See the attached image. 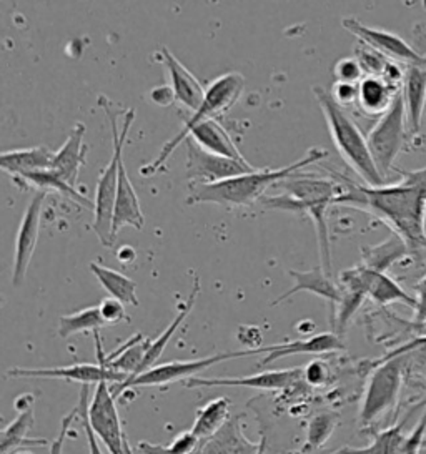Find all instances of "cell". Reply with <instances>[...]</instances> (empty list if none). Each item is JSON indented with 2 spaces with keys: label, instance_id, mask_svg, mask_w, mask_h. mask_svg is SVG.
Here are the masks:
<instances>
[{
  "label": "cell",
  "instance_id": "cell-1",
  "mask_svg": "<svg viewBox=\"0 0 426 454\" xmlns=\"http://www.w3.org/2000/svg\"><path fill=\"white\" fill-rule=\"evenodd\" d=\"M401 180L391 185L368 187L342 180V193L335 203L357 207L383 220L413 250L426 248V167L399 172Z\"/></svg>",
  "mask_w": 426,
  "mask_h": 454
},
{
  "label": "cell",
  "instance_id": "cell-2",
  "mask_svg": "<svg viewBox=\"0 0 426 454\" xmlns=\"http://www.w3.org/2000/svg\"><path fill=\"white\" fill-rule=\"evenodd\" d=\"M277 185L283 192L280 195H265L260 200L262 207L265 210H287L308 215L317 230L321 260L320 267L332 277V245L327 225V210L342 193V184H336L333 178H323L313 174L300 175L296 172Z\"/></svg>",
  "mask_w": 426,
  "mask_h": 454
},
{
  "label": "cell",
  "instance_id": "cell-3",
  "mask_svg": "<svg viewBox=\"0 0 426 454\" xmlns=\"http://www.w3.org/2000/svg\"><path fill=\"white\" fill-rule=\"evenodd\" d=\"M328 157L325 148H310L305 157L300 160L281 167L277 170L262 168L252 174L240 175L230 180H224L212 185H188V205L197 203H215L222 207H250L255 201L265 197L268 188L275 187L281 180L300 172L312 163H319Z\"/></svg>",
  "mask_w": 426,
  "mask_h": 454
},
{
  "label": "cell",
  "instance_id": "cell-4",
  "mask_svg": "<svg viewBox=\"0 0 426 454\" xmlns=\"http://www.w3.org/2000/svg\"><path fill=\"white\" fill-rule=\"evenodd\" d=\"M99 106L104 108L106 119L110 121L112 135H114L112 137L114 152H112V159L104 168V172L97 182V188H95L92 228L100 243L104 247L112 248L115 243L112 228H114V208H115L117 188H119L120 163L123 160V147L127 144V137H129L130 127L135 121V110L129 108L125 112V117H123L122 127H120L119 119L122 112L115 107V104H112L106 97L100 95Z\"/></svg>",
  "mask_w": 426,
  "mask_h": 454
},
{
  "label": "cell",
  "instance_id": "cell-5",
  "mask_svg": "<svg viewBox=\"0 0 426 454\" xmlns=\"http://www.w3.org/2000/svg\"><path fill=\"white\" fill-rule=\"evenodd\" d=\"M313 94L317 97L320 108L325 115L333 144L348 163V167L359 175L368 187L385 185V178L380 175L368 148L367 137L361 134L357 123L350 119L345 108L340 107L332 94L321 87H315Z\"/></svg>",
  "mask_w": 426,
  "mask_h": 454
},
{
  "label": "cell",
  "instance_id": "cell-6",
  "mask_svg": "<svg viewBox=\"0 0 426 454\" xmlns=\"http://www.w3.org/2000/svg\"><path fill=\"white\" fill-rule=\"evenodd\" d=\"M243 89H245V79L237 72L220 75L218 79L210 82L199 110L192 114V117L184 123V127L178 134L160 148L159 155L154 160L140 167V175L150 178V176L159 174L160 170H163L165 161L170 159V155L177 148L186 142L190 132L201 121H213V119L217 121L220 115H225L226 112L239 102L240 97L243 94Z\"/></svg>",
  "mask_w": 426,
  "mask_h": 454
},
{
  "label": "cell",
  "instance_id": "cell-7",
  "mask_svg": "<svg viewBox=\"0 0 426 454\" xmlns=\"http://www.w3.org/2000/svg\"><path fill=\"white\" fill-rule=\"evenodd\" d=\"M403 383V356L386 358L375 368L365 387L359 408L361 427H373L397 406Z\"/></svg>",
  "mask_w": 426,
  "mask_h": 454
},
{
  "label": "cell",
  "instance_id": "cell-8",
  "mask_svg": "<svg viewBox=\"0 0 426 454\" xmlns=\"http://www.w3.org/2000/svg\"><path fill=\"white\" fill-rule=\"evenodd\" d=\"M408 132L410 130L406 121V110H405L403 95L399 92L393 106L383 117L378 119L370 134L367 135L373 161L385 180L388 175L391 174L395 160L406 144Z\"/></svg>",
  "mask_w": 426,
  "mask_h": 454
},
{
  "label": "cell",
  "instance_id": "cell-9",
  "mask_svg": "<svg viewBox=\"0 0 426 454\" xmlns=\"http://www.w3.org/2000/svg\"><path fill=\"white\" fill-rule=\"evenodd\" d=\"M243 356H253L252 349H239V351L218 353V355L200 358V360L170 361V363L157 364V366L146 370V373L138 374L137 378H133L130 381H125L122 385H110V389H112L115 400H119L123 393H127L129 389H133V387H165V385L184 381V380L188 381V380L195 378L197 374L209 370V368H212V366L222 363V361L243 358Z\"/></svg>",
  "mask_w": 426,
  "mask_h": 454
},
{
  "label": "cell",
  "instance_id": "cell-10",
  "mask_svg": "<svg viewBox=\"0 0 426 454\" xmlns=\"http://www.w3.org/2000/svg\"><path fill=\"white\" fill-rule=\"evenodd\" d=\"M89 423L95 436L110 454H133L132 446L123 431L117 410V400L106 381L95 387L89 404Z\"/></svg>",
  "mask_w": 426,
  "mask_h": 454
},
{
  "label": "cell",
  "instance_id": "cell-11",
  "mask_svg": "<svg viewBox=\"0 0 426 454\" xmlns=\"http://www.w3.org/2000/svg\"><path fill=\"white\" fill-rule=\"evenodd\" d=\"M252 172H256V168L248 161L232 160L215 155L200 148L193 140H186L188 185H212Z\"/></svg>",
  "mask_w": 426,
  "mask_h": 454
},
{
  "label": "cell",
  "instance_id": "cell-12",
  "mask_svg": "<svg viewBox=\"0 0 426 454\" xmlns=\"http://www.w3.org/2000/svg\"><path fill=\"white\" fill-rule=\"evenodd\" d=\"M342 26L350 34H353L361 43L372 47L373 51L383 55L388 60L398 62L406 67L426 66L425 55L416 52L408 42L403 41L397 34H391L383 28L368 27L353 17L343 19Z\"/></svg>",
  "mask_w": 426,
  "mask_h": 454
},
{
  "label": "cell",
  "instance_id": "cell-13",
  "mask_svg": "<svg viewBox=\"0 0 426 454\" xmlns=\"http://www.w3.org/2000/svg\"><path fill=\"white\" fill-rule=\"evenodd\" d=\"M9 378H47V380H66L80 385H99L106 381L108 385H122L127 381L125 374L117 373L106 368L102 363H82L72 366L57 368H11L7 372Z\"/></svg>",
  "mask_w": 426,
  "mask_h": 454
},
{
  "label": "cell",
  "instance_id": "cell-14",
  "mask_svg": "<svg viewBox=\"0 0 426 454\" xmlns=\"http://www.w3.org/2000/svg\"><path fill=\"white\" fill-rule=\"evenodd\" d=\"M47 197V192H37L26 207L20 227L15 239V254H13L12 283L15 286L26 280L27 270L36 252L40 235V216L42 203Z\"/></svg>",
  "mask_w": 426,
  "mask_h": 454
},
{
  "label": "cell",
  "instance_id": "cell-15",
  "mask_svg": "<svg viewBox=\"0 0 426 454\" xmlns=\"http://www.w3.org/2000/svg\"><path fill=\"white\" fill-rule=\"evenodd\" d=\"M304 380V368L262 372L241 378H200L195 376L185 381L186 387H250L260 391H283L298 385Z\"/></svg>",
  "mask_w": 426,
  "mask_h": 454
},
{
  "label": "cell",
  "instance_id": "cell-16",
  "mask_svg": "<svg viewBox=\"0 0 426 454\" xmlns=\"http://www.w3.org/2000/svg\"><path fill=\"white\" fill-rule=\"evenodd\" d=\"M155 57H159L157 60L163 67L167 68V72L170 75V87L173 89L175 100L188 108L192 114L197 112L205 98L207 89L169 49H165V47L160 49Z\"/></svg>",
  "mask_w": 426,
  "mask_h": 454
},
{
  "label": "cell",
  "instance_id": "cell-17",
  "mask_svg": "<svg viewBox=\"0 0 426 454\" xmlns=\"http://www.w3.org/2000/svg\"><path fill=\"white\" fill-rule=\"evenodd\" d=\"M34 404L36 396L32 393L20 395L13 406L17 410V418L12 423L2 429L0 434V454H13L20 448H32V446H45L47 440H32L28 438V431L34 427L36 416H34Z\"/></svg>",
  "mask_w": 426,
  "mask_h": 454
},
{
  "label": "cell",
  "instance_id": "cell-18",
  "mask_svg": "<svg viewBox=\"0 0 426 454\" xmlns=\"http://www.w3.org/2000/svg\"><path fill=\"white\" fill-rule=\"evenodd\" d=\"M243 418L245 414H232L226 421L209 440L200 441L199 448L193 454H258L262 441H250L243 433Z\"/></svg>",
  "mask_w": 426,
  "mask_h": 454
},
{
  "label": "cell",
  "instance_id": "cell-19",
  "mask_svg": "<svg viewBox=\"0 0 426 454\" xmlns=\"http://www.w3.org/2000/svg\"><path fill=\"white\" fill-rule=\"evenodd\" d=\"M342 349H345L342 336L332 332V333L313 334L310 338H302L295 341H285L280 345L262 347L252 351L253 355L266 353L265 358L260 361V366H266L273 361L293 356V355H325V353L342 351Z\"/></svg>",
  "mask_w": 426,
  "mask_h": 454
},
{
  "label": "cell",
  "instance_id": "cell-20",
  "mask_svg": "<svg viewBox=\"0 0 426 454\" xmlns=\"http://www.w3.org/2000/svg\"><path fill=\"white\" fill-rule=\"evenodd\" d=\"M85 132H87V127L82 121H77L72 127L64 145L55 152V159L51 168L74 188H77L80 168L85 163V155H87V147L83 145Z\"/></svg>",
  "mask_w": 426,
  "mask_h": 454
},
{
  "label": "cell",
  "instance_id": "cell-21",
  "mask_svg": "<svg viewBox=\"0 0 426 454\" xmlns=\"http://www.w3.org/2000/svg\"><path fill=\"white\" fill-rule=\"evenodd\" d=\"M340 303L333 309L332 325L335 328V333H345L346 326L350 320L355 317V313L359 311V307L363 305L367 292L365 286L361 283L359 267L350 268L340 273Z\"/></svg>",
  "mask_w": 426,
  "mask_h": 454
},
{
  "label": "cell",
  "instance_id": "cell-22",
  "mask_svg": "<svg viewBox=\"0 0 426 454\" xmlns=\"http://www.w3.org/2000/svg\"><path fill=\"white\" fill-rule=\"evenodd\" d=\"M288 275L292 277L295 285L287 292V294L279 296L272 305H280L281 301L288 300L293 294H300V292H310V294H317L320 298L327 300L333 309L340 303V285L335 283L330 278V275L325 273V270L321 267L313 268V270H306V271H298V270H288ZM332 309V311H333Z\"/></svg>",
  "mask_w": 426,
  "mask_h": 454
},
{
  "label": "cell",
  "instance_id": "cell-23",
  "mask_svg": "<svg viewBox=\"0 0 426 454\" xmlns=\"http://www.w3.org/2000/svg\"><path fill=\"white\" fill-rule=\"evenodd\" d=\"M146 223L144 212L140 207L138 195L133 188L129 174L125 170L123 160L120 163L119 188H117V199L114 208V239H117L119 231L123 227H133L135 230H142Z\"/></svg>",
  "mask_w": 426,
  "mask_h": 454
},
{
  "label": "cell",
  "instance_id": "cell-24",
  "mask_svg": "<svg viewBox=\"0 0 426 454\" xmlns=\"http://www.w3.org/2000/svg\"><path fill=\"white\" fill-rule=\"evenodd\" d=\"M401 95L406 110L410 134L416 135L422 129L426 107V66L406 67Z\"/></svg>",
  "mask_w": 426,
  "mask_h": 454
},
{
  "label": "cell",
  "instance_id": "cell-25",
  "mask_svg": "<svg viewBox=\"0 0 426 454\" xmlns=\"http://www.w3.org/2000/svg\"><path fill=\"white\" fill-rule=\"evenodd\" d=\"M359 270L367 296L373 300L375 303H378V305L403 303V305H408V307L414 309V307H416L414 296L406 294L391 277H388L386 273H382V271L368 270V268L363 267L361 263L359 265Z\"/></svg>",
  "mask_w": 426,
  "mask_h": 454
},
{
  "label": "cell",
  "instance_id": "cell-26",
  "mask_svg": "<svg viewBox=\"0 0 426 454\" xmlns=\"http://www.w3.org/2000/svg\"><path fill=\"white\" fill-rule=\"evenodd\" d=\"M188 138L193 140L200 148L215 153V155L232 159V160L248 161L241 155L239 147L235 145L230 134L224 129V125L215 119L201 121L190 132Z\"/></svg>",
  "mask_w": 426,
  "mask_h": 454
},
{
  "label": "cell",
  "instance_id": "cell-27",
  "mask_svg": "<svg viewBox=\"0 0 426 454\" xmlns=\"http://www.w3.org/2000/svg\"><path fill=\"white\" fill-rule=\"evenodd\" d=\"M55 152L47 147L19 148L4 152L0 157V167L4 172L15 176L36 174L52 168Z\"/></svg>",
  "mask_w": 426,
  "mask_h": 454
},
{
  "label": "cell",
  "instance_id": "cell-28",
  "mask_svg": "<svg viewBox=\"0 0 426 454\" xmlns=\"http://www.w3.org/2000/svg\"><path fill=\"white\" fill-rule=\"evenodd\" d=\"M399 92L382 77H365L359 83L357 106L368 117H383Z\"/></svg>",
  "mask_w": 426,
  "mask_h": 454
},
{
  "label": "cell",
  "instance_id": "cell-29",
  "mask_svg": "<svg viewBox=\"0 0 426 454\" xmlns=\"http://www.w3.org/2000/svg\"><path fill=\"white\" fill-rule=\"evenodd\" d=\"M200 294V278L195 275V280H193V288H192V294H188V298H186L185 303H184V307L180 308V311H178V315L173 318L172 323L163 330V333L160 334L157 340H154L152 343H150V347H148V351H146V360L142 363V366H140V370H138V374L146 373V370H150V368H154V366H157V361L160 360V356L163 355V351H165V348L167 345L170 343V340H172L173 334L177 333V330L180 328V325L186 320V317L190 315V311L193 309L195 307V301H197V296ZM137 376H133V378H137ZM132 378V380H133ZM127 381H130V380H127Z\"/></svg>",
  "mask_w": 426,
  "mask_h": 454
},
{
  "label": "cell",
  "instance_id": "cell-30",
  "mask_svg": "<svg viewBox=\"0 0 426 454\" xmlns=\"http://www.w3.org/2000/svg\"><path fill=\"white\" fill-rule=\"evenodd\" d=\"M410 248L398 235H391L388 240L382 241L375 247L361 248V265L368 270L386 273L388 268L395 265L405 256H408Z\"/></svg>",
  "mask_w": 426,
  "mask_h": 454
},
{
  "label": "cell",
  "instance_id": "cell-31",
  "mask_svg": "<svg viewBox=\"0 0 426 454\" xmlns=\"http://www.w3.org/2000/svg\"><path fill=\"white\" fill-rule=\"evenodd\" d=\"M412 413L413 411H410L406 414L398 425L386 427L383 431L376 433L368 446H365V448L345 446V448H340V450H336V451L330 454H398L399 450L405 444V441L408 438V434H405V427H406Z\"/></svg>",
  "mask_w": 426,
  "mask_h": 454
},
{
  "label": "cell",
  "instance_id": "cell-32",
  "mask_svg": "<svg viewBox=\"0 0 426 454\" xmlns=\"http://www.w3.org/2000/svg\"><path fill=\"white\" fill-rule=\"evenodd\" d=\"M230 408H232V401L225 396L205 403L201 408H199L197 418H195L193 427L190 431L200 441L209 440L232 418Z\"/></svg>",
  "mask_w": 426,
  "mask_h": 454
},
{
  "label": "cell",
  "instance_id": "cell-33",
  "mask_svg": "<svg viewBox=\"0 0 426 454\" xmlns=\"http://www.w3.org/2000/svg\"><path fill=\"white\" fill-rule=\"evenodd\" d=\"M91 271L97 277L102 288L112 298L119 300L123 305L138 307V296H137V283L129 277L122 275L112 268L102 267L100 263H91Z\"/></svg>",
  "mask_w": 426,
  "mask_h": 454
},
{
  "label": "cell",
  "instance_id": "cell-34",
  "mask_svg": "<svg viewBox=\"0 0 426 454\" xmlns=\"http://www.w3.org/2000/svg\"><path fill=\"white\" fill-rule=\"evenodd\" d=\"M17 184L24 182L26 185H32V187L39 188V192H47V190H53L62 193L67 199H70L75 203L83 205L85 208L92 210L95 208V203L89 200L87 197H83L77 188L70 187L66 180L59 174H55L53 170H43V172H36V174L22 175V176H15L13 178Z\"/></svg>",
  "mask_w": 426,
  "mask_h": 454
},
{
  "label": "cell",
  "instance_id": "cell-35",
  "mask_svg": "<svg viewBox=\"0 0 426 454\" xmlns=\"http://www.w3.org/2000/svg\"><path fill=\"white\" fill-rule=\"evenodd\" d=\"M340 423V414L336 411H320L313 414L306 423L305 442L298 450V454L315 453L323 448L332 438L333 431Z\"/></svg>",
  "mask_w": 426,
  "mask_h": 454
},
{
  "label": "cell",
  "instance_id": "cell-36",
  "mask_svg": "<svg viewBox=\"0 0 426 454\" xmlns=\"http://www.w3.org/2000/svg\"><path fill=\"white\" fill-rule=\"evenodd\" d=\"M106 323L102 320L99 307H89L80 309L77 313L66 315L59 320V336L68 338L72 334L85 333V332H99Z\"/></svg>",
  "mask_w": 426,
  "mask_h": 454
},
{
  "label": "cell",
  "instance_id": "cell-37",
  "mask_svg": "<svg viewBox=\"0 0 426 454\" xmlns=\"http://www.w3.org/2000/svg\"><path fill=\"white\" fill-rule=\"evenodd\" d=\"M199 444V438L192 431H184L167 446L154 444L148 441H138L137 450L142 454H193Z\"/></svg>",
  "mask_w": 426,
  "mask_h": 454
},
{
  "label": "cell",
  "instance_id": "cell-38",
  "mask_svg": "<svg viewBox=\"0 0 426 454\" xmlns=\"http://www.w3.org/2000/svg\"><path fill=\"white\" fill-rule=\"evenodd\" d=\"M355 54H357V60L359 62V66L365 72V77H382L383 70L388 66V59L383 57L382 54H378L376 51H373L372 47L365 45L359 42L355 49Z\"/></svg>",
  "mask_w": 426,
  "mask_h": 454
},
{
  "label": "cell",
  "instance_id": "cell-39",
  "mask_svg": "<svg viewBox=\"0 0 426 454\" xmlns=\"http://www.w3.org/2000/svg\"><path fill=\"white\" fill-rule=\"evenodd\" d=\"M333 75H335V82L351 83V85H359V82L365 79V72L355 57H346L338 60L333 67Z\"/></svg>",
  "mask_w": 426,
  "mask_h": 454
},
{
  "label": "cell",
  "instance_id": "cell-40",
  "mask_svg": "<svg viewBox=\"0 0 426 454\" xmlns=\"http://www.w3.org/2000/svg\"><path fill=\"white\" fill-rule=\"evenodd\" d=\"M91 385H82V391H80V421L83 425V431H85V436H87V444H89V454H104L102 453V448H100V441L95 436L92 427L89 423V389Z\"/></svg>",
  "mask_w": 426,
  "mask_h": 454
},
{
  "label": "cell",
  "instance_id": "cell-41",
  "mask_svg": "<svg viewBox=\"0 0 426 454\" xmlns=\"http://www.w3.org/2000/svg\"><path fill=\"white\" fill-rule=\"evenodd\" d=\"M99 309H100V315H102V320L106 323V325L108 326L119 325L122 321H130L127 311H125V305L112 296L104 298L99 305Z\"/></svg>",
  "mask_w": 426,
  "mask_h": 454
},
{
  "label": "cell",
  "instance_id": "cell-42",
  "mask_svg": "<svg viewBox=\"0 0 426 454\" xmlns=\"http://www.w3.org/2000/svg\"><path fill=\"white\" fill-rule=\"evenodd\" d=\"M426 410L422 421L416 425V427L413 429L412 433L408 434V438L405 441L403 448L399 450L398 454H420V451L423 450V444L426 440Z\"/></svg>",
  "mask_w": 426,
  "mask_h": 454
},
{
  "label": "cell",
  "instance_id": "cell-43",
  "mask_svg": "<svg viewBox=\"0 0 426 454\" xmlns=\"http://www.w3.org/2000/svg\"><path fill=\"white\" fill-rule=\"evenodd\" d=\"M328 378H330V372L325 361H312L304 368V381L310 387H323L328 381Z\"/></svg>",
  "mask_w": 426,
  "mask_h": 454
},
{
  "label": "cell",
  "instance_id": "cell-44",
  "mask_svg": "<svg viewBox=\"0 0 426 454\" xmlns=\"http://www.w3.org/2000/svg\"><path fill=\"white\" fill-rule=\"evenodd\" d=\"M333 100L342 108L348 107L357 104L359 100V85H351V83H340L335 82L332 92Z\"/></svg>",
  "mask_w": 426,
  "mask_h": 454
},
{
  "label": "cell",
  "instance_id": "cell-45",
  "mask_svg": "<svg viewBox=\"0 0 426 454\" xmlns=\"http://www.w3.org/2000/svg\"><path fill=\"white\" fill-rule=\"evenodd\" d=\"M414 317H413V325H423L426 323V275L414 285Z\"/></svg>",
  "mask_w": 426,
  "mask_h": 454
},
{
  "label": "cell",
  "instance_id": "cell-46",
  "mask_svg": "<svg viewBox=\"0 0 426 454\" xmlns=\"http://www.w3.org/2000/svg\"><path fill=\"white\" fill-rule=\"evenodd\" d=\"M240 343L245 345L247 349H258L262 345V332L256 326H240L239 334H237Z\"/></svg>",
  "mask_w": 426,
  "mask_h": 454
},
{
  "label": "cell",
  "instance_id": "cell-47",
  "mask_svg": "<svg viewBox=\"0 0 426 454\" xmlns=\"http://www.w3.org/2000/svg\"><path fill=\"white\" fill-rule=\"evenodd\" d=\"M150 98H152L154 104H157L160 107H169V106H172L173 102H177L170 85H159V87L152 89Z\"/></svg>",
  "mask_w": 426,
  "mask_h": 454
},
{
  "label": "cell",
  "instance_id": "cell-48",
  "mask_svg": "<svg viewBox=\"0 0 426 454\" xmlns=\"http://www.w3.org/2000/svg\"><path fill=\"white\" fill-rule=\"evenodd\" d=\"M117 258L122 263H132L133 260L137 258V254L133 250L132 247H120L119 252H117Z\"/></svg>",
  "mask_w": 426,
  "mask_h": 454
},
{
  "label": "cell",
  "instance_id": "cell-49",
  "mask_svg": "<svg viewBox=\"0 0 426 454\" xmlns=\"http://www.w3.org/2000/svg\"><path fill=\"white\" fill-rule=\"evenodd\" d=\"M262 448H260V453L258 454H273L272 451H270V448H268V442H266V436L264 434L262 436Z\"/></svg>",
  "mask_w": 426,
  "mask_h": 454
},
{
  "label": "cell",
  "instance_id": "cell-50",
  "mask_svg": "<svg viewBox=\"0 0 426 454\" xmlns=\"http://www.w3.org/2000/svg\"><path fill=\"white\" fill-rule=\"evenodd\" d=\"M413 326L416 328V332H418V333L426 336V323H423V325H413Z\"/></svg>",
  "mask_w": 426,
  "mask_h": 454
},
{
  "label": "cell",
  "instance_id": "cell-51",
  "mask_svg": "<svg viewBox=\"0 0 426 454\" xmlns=\"http://www.w3.org/2000/svg\"><path fill=\"white\" fill-rule=\"evenodd\" d=\"M13 454H34V453H32V451H30V450H28V448H26V450H19V451H17V453H13Z\"/></svg>",
  "mask_w": 426,
  "mask_h": 454
},
{
  "label": "cell",
  "instance_id": "cell-52",
  "mask_svg": "<svg viewBox=\"0 0 426 454\" xmlns=\"http://www.w3.org/2000/svg\"><path fill=\"white\" fill-rule=\"evenodd\" d=\"M423 448H426V440H425V444H423Z\"/></svg>",
  "mask_w": 426,
  "mask_h": 454
}]
</instances>
